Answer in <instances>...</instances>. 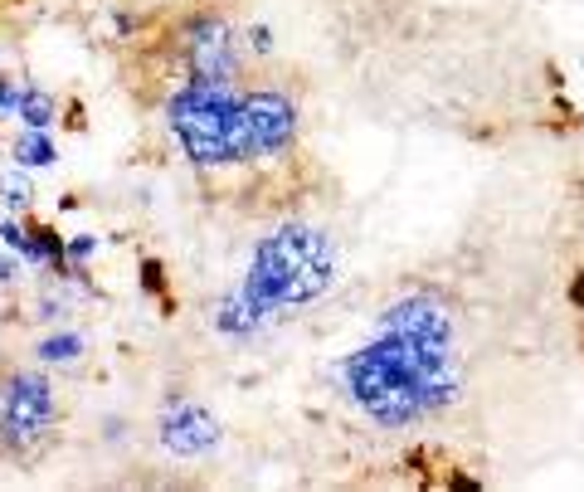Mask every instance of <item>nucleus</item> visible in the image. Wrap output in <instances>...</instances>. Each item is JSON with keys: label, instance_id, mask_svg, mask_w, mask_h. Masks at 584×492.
Listing matches in <instances>:
<instances>
[{"label": "nucleus", "instance_id": "f257e3e1", "mask_svg": "<svg viewBox=\"0 0 584 492\" xmlns=\"http://www.w3.org/2000/svg\"><path fill=\"white\" fill-rule=\"evenodd\" d=\"M331 283H336V249L327 244V234L307 225H288L278 234H268L254 249L244 288L219 307V327L249 332L273 307L312 303Z\"/></svg>", "mask_w": 584, "mask_h": 492}, {"label": "nucleus", "instance_id": "f03ea898", "mask_svg": "<svg viewBox=\"0 0 584 492\" xmlns=\"http://www.w3.org/2000/svg\"><path fill=\"white\" fill-rule=\"evenodd\" d=\"M171 127L181 137L185 156L200 161V166H224V161H249L254 156L244 103H234L224 93V83H190L171 103Z\"/></svg>", "mask_w": 584, "mask_h": 492}, {"label": "nucleus", "instance_id": "7ed1b4c3", "mask_svg": "<svg viewBox=\"0 0 584 492\" xmlns=\"http://www.w3.org/2000/svg\"><path fill=\"white\" fill-rule=\"evenodd\" d=\"M54 424V390L44 376H15L10 390H5V444H35L39 434Z\"/></svg>", "mask_w": 584, "mask_h": 492}, {"label": "nucleus", "instance_id": "20e7f679", "mask_svg": "<svg viewBox=\"0 0 584 492\" xmlns=\"http://www.w3.org/2000/svg\"><path fill=\"white\" fill-rule=\"evenodd\" d=\"M244 122H249V142H254V156L283 152L297 132V113H292L288 98L278 93H254L244 98Z\"/></svg>", "mask_w": 584, "mask_h": 492}, {"label": "nucleus", "instance_id": "39448f33", "mask_svg": "<svg viewBox=\"0 0 584 492\" xmlns=\"http://www.w3.org/2000/svg\"><path fill=\"white\" fill-rule=\"evenodd\" d=\"M161 444H166V454H176V458L210 454L219 444V424L200 405H176L171 415L161 419Z\"/></svg>", "mask_w": 584, "mask_h": 492}, {"label": "nucleus", "instance_id": "423d86ee", "mask_svg": "<svg viewBox=\"0 0 584 492\" xmlns=\"http://www.w3.org/2000/svg\"><path fill=\"white\" fill-rule=\"evenodd\" d=\"M185 54H190V74H195V83H224L229 69H234V59H229V30H224L219 20L195 25Z\"/></svg>", "mask_w": 584, "mask_h": 492}, {"label": "nucleus", "instance_id": "0eeeda50", "mask_svg": "<svg viewBox=\"0 0 584 492\" xmlns=\"http://www.w3.org/2000/svg\"><path fill=\"white\" fill-rule=\"evenodd\" d=\"M15 113L25 117V127L44 132V127L54 122V98H49L44 88H25V93H20V108H15Z\"/></svg>", "mask_w": 584, "mask_h": 492}, {"label": "nucleus", "instance_id": "6e6552de", "mask_svg": "<svg viewBox=\"0 0 584 492\" xmlns=\"http://www.w3.org/2000/svg\"><path fill=\"white\" fill-rule=\"evenodd\" d=\"M78 356H83V337H73V332H54L39 341V361H49V366H69Z\"/></svg>", "mask_w": 584, "mask_h": 492}, {"label": "nucleus", "instance_id": "1a4fd4ad", "mask_svg": "<svg viewBox=\"0 0 584 492\" xmlns=\"http://www.w3.org/2000/svg\"><path fill=\"white\" fill-rule=\"evenodd\" d=\"M15 156H20V166H49L59 152H54V142H49L44 132L30 127V137H20V142H15Z\"/></svg>", "mask_w": 584, "mask_h": 492}, {"label": "nucleus", "instance_id": "9d476101", "mask_svg": "<svg viewBox=\"0 0 584 492\" xmlns=\"http://www.w3.org/2000/svg\"><path fill=\"white\" fill-rule=\"evenodd\" d=\"M0 195L10 200V210H25V205H30V181H25V176H5Z\"/></svg>", "mask_w": 584, "mask_h": 492}, {"label": "nucleus", "instance_id": "9b49d317", "mask_svg": "<svg viewBox=\"0 0 584 492\" xmlns=\"http://www.w3.org/2000/svg\"><path fill=\"white\" fill-rule=\"evenodd\" d=\"M15 108H20V88L0 78V113H15Z\"/></svg>", "mask_w": 584, "mask_h": 492}, {"label": "nucleus", "instance_id": "f8f14e48", "mask_svg": "<svg viewBox=\"0 0 584 492\" xmlns=\"http://www.w3.org/2000/svg\"><path fill=\"white\" fill-rule=\"evenodd\" d=\"M93 249H98V239H73V244H69V259H78V264H83Z\"/></svg>", "mask_w": 584, "mask_h": 492}, {"label": "nucleus", "instance_id": "ddd939ff", "mask_svg": "<svg viewBox=\"0 0 584 492\" xmlns=\"http://www.w3.org/2000/svg\"><path fill=\"white\" fill-rule=\"evenodd\" d=\"M15 278V264H0V283H10Z\"/></svg>", "mask_w": 584, "mask_h": 492}]
</instances>
